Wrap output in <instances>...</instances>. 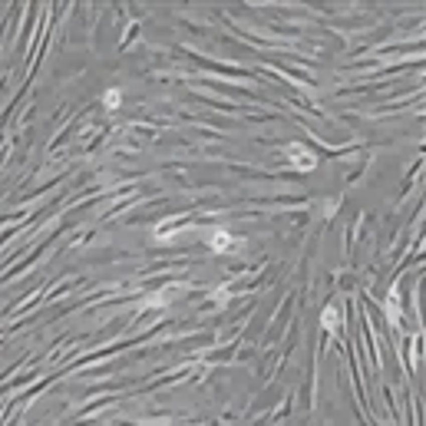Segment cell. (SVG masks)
I'll list each match as a JSON object with an SVG mask.
<instances>
[{
    "instance_id": "6da1fadb",
    "label": "cell",
    "mask_w": 426,
    "mask_h": 426,
    "mask_svg": "<svg viewBox=\"0 0 426 426\" xmlns=\"http://www.w3.org/2000/svg\"><path fill=\"white\" fill-rule=\"evenodd\" d=\"M231 241H235V238H231L228 231L218 228V231H212V241H208V245H212V251H231V248H235Z\"/></svg>"
},
{
    "instance_id": "7a4b0ae2",
    "label": "cell",
    "mask_w": 426,
    "mask_h": 426,
    "mask_svg": "<svg viewBox=\"0 0 426 426\" xmlns=\"http://www.w3.org/2000/svg\"><path fill=\"white\" fill-rule=\"evenodd\" d=\"M321 321H324V327H327V331H337V327H340V321H337V308H327Z\"/></svg>"
},
{
    "instance_id": "3957f363",
    "label": "cell",
    "mask_w": 426,
    "mask_h": 426,
    "mask_svg": "<svg viewBox=\"0 0 426 426\" xmlns=\"http://www.w3.org/2000/svg\"><path fill=\"white\" fill-rule=\"evenodd\" d=\"M119 99H122V93H119V89H109V93H103V103L109 106V109H112V106H119Z\"/></svg>"
}]
</instances>
